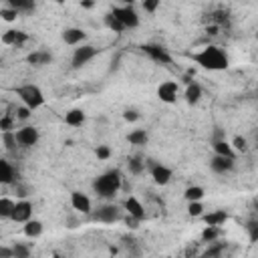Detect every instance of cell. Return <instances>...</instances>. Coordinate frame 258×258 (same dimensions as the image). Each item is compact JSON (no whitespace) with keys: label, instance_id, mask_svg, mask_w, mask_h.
<instances>
[{"label":"cell","instance_id":"obj_12","mask_svg":"<svg viewBox=\"0 0 258 258\" xmlns=\"http://www.w3.org/2000/svg\"><path fill=\"white\" fill-rule=\"evenodd\" d=\"M149 165H151V167H149L151 177H153V181H155L157 185H167V183L171 181L173 171H171L167 165H163V163H149Z\"/></svg>","mask_w":258,"mask_h":258},{"label":"cell","instance_id":"obj_7","mask_svg":"<svg viewBox=\"0 0 258 258\" xmlns=\"http://www.w3.org/2000/svg\"><path fill=\"white\" fill-rule=\"evenodd\" d=\"M93 220L103 222V224L119 222V220H121V210H119V206H115V204H105V206H101V208L93 214Z\"/></svg>","mask_w":258,"mask_h":258},{"label":"cell","instance_id":"obj_43","mask_svg":"<svg viewBox=\"0 0 258 258\" xmlns=\"http://www.w3.org/2000/svg\"><path fill=\"white\" fill-rule=\"evenodd\" d=\"M14 113H16V115H14L16 119H22V121H24V119H28V117H30V113H32V109L24 105V107H16V111H14Z\"/></svg>","mask_w":258,"mask_h":258},{"label":"cell","instance_id":"obj_3","mask_svg":"<svg viewBox=\"0 0 258 258\" xmlns=\"http://www.w3.org/2000/svg\"><path fill=\"white\" fill-rule=\"evenodd\" d=\"M16 97L22 101V105L30 107L32 111L44 105V95H42V91H40L36 85H32V83H26V85L16 87Z\"/></svg>","mask_w":258,"mask_h":258},{"label":"cell","instance_id":"obj_35","mask_svg":"<svg viewBox=\"0 0 258 258\" xmlns=\"http://www.w3.org/2000/svg\"><path fill=\"white\" fill-rule=\"evenodd\" d=\"M14 121H16V117H12V115H2V119H0V131L4 133V131H12L14 129Z\"/></svg>","mask_w":258,"mask_h":258},{"label":"cell","instance_id":"obj_22","mask_svg":"<svg viewBox=\"0 0 258 258\" xmlns=\"http://www.w3.org/2000/svg\"><path fill=\"white\" fill-rule=\"evenodd\" d=\"M204 222L210 224V226H222V224L228 222V212L226 210H214V212L204 216Z\"/></svg>","mask_w":258,"mask_h":258},{"label":"cell","instance_id":"obj_52","mask_svg":"<svg viewBox=\"0 0 258 258\" xmlns=\"http://www.w3.org/2000/svg\"><path fill=\"white\" fill-rule=\"evenodd\" d=\"M256 220H258V218H256Z\"/></svg>","mask_w":258,"mask_h":258},{"label":"cell","instance_id":"obj_47","mask_svg":"<svg viewBox=\"0 0 258 258\" xmlns=\"http://www.w3.org/2000/svg\"><path fill=\"white\" fill-rule=\"evenodd\" d=\"M81 6H83V8H93L95 2H93V0H81Z\"/></svg>","mask_w":258,"mask_h":258},{"label":"cell","instance_id":"obj_51","mask_svg":"<svg viewBox=\"0 0 258 258\" xmlns=\"http://www.w3.org/2000/svg\"><path fill=\"white\" fill-rule=\"evenodd\" d=\"M256 40H258V32H256Z\"/></svg>","mask_w":258,"mask_h":258},{"label":"cell","instance_id":"obj_28","mask_svg":"<svg viewBox=\"0 0 258 258\" xmlns=\"http://www.w3.org/2000/svg\"><path fill=\"white\" fill-rule=\"evenodd\" d=\"M204 196H206V189H204L202 185H189V187L185 189V194H183V198H185L187 202H202Z\"/></svg>","mask_w":258,"mask_h":258},{"label":"cell","instance_id":"obj_8","mask_svg":"<svg viewBox=\"0 0 258 258\" xmlns=\"http://www.w3.org/2000/svg\"><path fill=\"white\" fill-rule=\"evenodd\" d=\"M177 95H179V85L175 81H163L159 87H157V97L161 103H175L177 101Z\"/></svg>","mask_w":258,"mask_h":258},{"label":"cell","instance_id":"obj_6","mask_svg":"<svg viewBox=\"0 0 258 258\" xmlns=\"http://www.w3.org/2000/svg\"><path fill=\"white\" fill-rule=\"evenodd\" d=\"M16 139L20 147H34L40 139V133L34 125H24L20 129H16Z\"/></svg>","mask_w":258,"mask_h":258},{"label":"cell","instance_id":"obj_41","mask_svg":"<svg viewBox=\"0 0 258 258\" xmlns=\"http://www.w3.org/2000/svg\"><path fill=\"white\" fill-rule=\"evenodd\" d=\"M123 119H125L127 123H135V121H139V111H135V109H125V111H123Z\"/></svg>","mask_w":258,"mask_h":258},{"label":"cell","instance_id":"obj_13","mask_svg":"<svg viewBox=\"0 0 258 258\" xmlns=\"http://www.w3.org/2000/svg\"><path fill=\"white\" fill-rule=\"evenodd\" d=\"M123 208H125V212H127L129 216H133V218H137V220H145V218H147L143 204H141L135 196H129V198L123 202Z\"/></svg>","mask_w":258,"mask_h":258},{"label":"cell","instance_id":"obj_31","mask_svg":"<svg viewBox=\"0 0 258 258\" xmlns=\"http://www.w3.org/2000/svg\"><path fill=\"white\" fill-rule=\"evenodd\" d=\"M8 6L16 8L18 12H32L34 10V0H8Z\"/></svg>","mask_w":258,"mask_h":258},{"label":"cell","instance_id":"obj_24","mask_svg":"<svg viewBox=\"0 0 258 258\" xmlns=\"http://www.w3.org/2000/svg\"><path fill=\"white\" fill-rule=\"evenodd\" d=\"M42 222H38V220H28L26 224H24V228H22V232H24V236L26 238H38L40 234H42Z\"/></svg>","mask_w":258,"mask_h":258},{"label":"cell","instance_id":"obj_29","mask_svg":"<svg viewBox=\"0 0 258 258\" xmlns=\"http://www.w3.org/2000/svg\"><path fill=\"white\" fill-rule=\"evenodd\" d=\"M14 206H16L14 200H10L8 196H2V198H0V218H8V220H10Z\"/></svg>","mask_w":258,"mask_h":258},{"label":"cell","instance_id":"obj_42","mask_svg":"<svg viewBox=\"0 0 258 258\" xmlns=\"http://www.w3.org/2000/svg\"><path fill=\"white\" fill-rule=\"evenodd\" d=\"M248 234H250V240L252 242H256L258 240V220H252V222H248Z\"/></svg>","mask_w":258,"mask_h":258},{"label":"cell","instance_id":"obj_25","mask_svg":"<svg viewBox=\"0 0 258 258\" xmlns=\"http://www.w3.org/2000/svg\"><path fill=\"white\" fill-rule=\"evenodd\" d=\"M210 24H216L220 28H228L230 26V16L226 10H214L210 14Z\"/></svg>","mask_w":258,"mask_h":258},{"label":"cell","instance_id":"obj_38","mask_svg":"<svg viewBox=\"0 0 258 258\" xmlns=\"http://www.w3.org/2000/svg\"><path fill=\"white\" fill-rule=\"evenodd\" d=\"M12 250H14V258H28L30 256V248L24 244H14Z\"/></svg>","mask_w":258,"mask_h":258},{"label":"cell","instance_id":"obj_49","mask_svg":"<svg viewBox=\"0 0 258 258\" xmlns=\"http://www.w3.org/2000/svg\"><path fill=\"white\" fill-rule=\"evenodd\" d=\"M54 2H58V4H62V2H67V0H54Z\"/></svg>","mask_w":258,"mask_h":258},{"label":"cell","instance_id":"obj_17","mask_svg":"<svg viewBox=\"0 0 258 258\" xmlns=\"http://www.w3.org/2000/svg\"><path fill=\"white\" fill-rule=\"evenodd\" d=\"M212 149H214V153H218V155H226V157H234V159H236V149H234L232 143L226 141L224 137L212 139Z\"/></svg>","mask_w":258,"mask_h":258},{"label":"cell","instance_id":"obj_48","mask_svg":"<svg viewBox=\"0 0 258 258\" xmlns=\"http://www.w3.org/2000/svg\"><path fill=\"white\" fill-rule=\"evenodd\" d=\"M121 2H123V4H133L135 0H121Z\"/></svg>","mask_w":258,"mask_h":258},{"label":"cell","instance_id":"obj_14","mask_svg":"<svg viewBox=\"0 0 258 258\" xmlns=\"http://www.w3.org/2000/svg\"><path fill=\"white\" fill-rule=\"evenodd\" d=\"M62 40H64V44H69V46H79L85 38H87V34H85V30L83 28H77V26H71V28H64L62 30Z\"/></svg>","mask_w":258,"mask_h":258},{"label":"cell","instance_id":"obj_34","mask_svg":"<svg viewBox=\"0 0 258 258\" xmlns=\"http://www.w3.org/2000/svg\"><path fill=\"white\" fill-rule=\"evenodd\" d=\"M187 214H189L191 218L204 216V204H202V202H187Z\"/></svg>","mask_w":258,"mask_h":258},{"label":"cell","instance_id":"obj_27","mask_svg":"<svg viewBox=\"0 0 258 258\" xmlns=\"http://www.w3.org/2000/svg\"><path fill=\"white\" fill-rule=\"evenodd\" d=\"M127 165H129V171H131L133 175H139V173H143V169H145L147 161H145L141 155H133V157H129Z\"/></svg>","mask_w":258,"mask_h":258},{"label":"cell","instance_id":"obj_20","mask_svg":"<svg viewBox=\"0 0 258 258\" xmlns=\"http://www.w3.org/2000/svg\"><path fill=\"white\" fill-rule=\"evenodd\" d=\"M26 60H28L32 67H44V64H48V62L52 60V54H50L48 50H34V52H30V54L26 56Z\"/></svg>","mask_w":258,"mask_h":258},{"label":"cell","instance_id":"obj_36","mask_svg":"<svg viewBox=\"0 0 258 258\" xmlns=\"http://www.w3.org/2000/svg\"><path fill=\"white\" fill-rule=\"evenodd\" d=\"M232 147L236 149V153H244V151H248V141H246L244 137L236 135V137L232 139Z\"/></svg>","mask_w":258,"mask_h":258},{"label":"cell","instance_id":"obj_19","mask_svg":"<svg viewBox=\"0 0 258 258\" xmlns=\"http://www.w3.org/2000/svg\"><path fill=\"white\" fill-rule=\"evenodd\" d=\"M183 97H185V101H187L189 105H196V103H200V99H202V87H200L196 81H189V83L185 85Z\"/></svg>","mask_w":258,"mask_h":258},{"label":"cell","instance_id":"obj_16","mask_svg":"<svg viewBox=\"0 0 258 258\" xmlns=\"http://www.w3.org/2000/svg\"><path fill=\"white\" fill-rule=\"evenodd\" d=\"M71 206H73L77 212H81V214H91V210H93L89 196L83 194V191H73V194H71Z\"/></svg>","mask_w":258,"mask_h":258},{"label":"cell","instance_id":"obj_40","mask_svg":"<svg viewBox=\"0 0 258 258\" xmlns=\"http://www.w3.org/2000/svg\"><path fill=\"white\" fill-rule=\"evenodd\" d=\"M159 2H161V0H143V2H141V6H143V10H145V12L153 14V12L159 8Z\"/></svg>","mask_w":258,"mask_h":258},{"label":"cell","instance_id":"obj_15","mask_svg":"<svg viewBox=\"0 0 258 258\" xmlns=\"http://www.w3.org/2000/svg\"><path fill=\"white\" fill-rule=\"evenodd\" d=\"M18 179L16 169L12 167V163L8 159H0V183L4 185H14Z\"/></svg>","mask_w":258,"mask_h":258},{"label":"cell","instance_id":"obj_9","mask_svg":"<svg viewBox=\"0 0 258 258\" xmlns=\"http://www.w3.org/2000/svg\"><path fill=\"white\" fill-rule=\"evenodd\" d=\"M143 52H145L151 60H155V62H159V64H171V62H173L171 54H169L167 48H163L161 44H145V46H143Z\"/></svg>","mask_w":258,"mask_h":258},{"label":"cell","instance_id":"obj_39","mask_svg":"<svg viewBox=\"0 0 258 258\" xmlns=\"http://www.w3.org/2000/svg\"><path fill=\"white\" fill-rule=\"evenodd\" d=\"M95 155H97V159H109L111 157V147L109 145H97V149H95Z\"/></svg>","mask_w":258,"mask_h":258},{"label":"cell","instance_id":"obj_32","mask_svg":"<svg viewBox=\"0 0 258 258\" xmlns=\"http://www.w3.org/2000/svg\"><path fill=\"white\" fill-rule=\"evenodd\" d=\"M2 143H4V147H6L8 151L20 147V145H18V139H16V131H4V133H2Z\"/></svg>","mask_w":258,"mask_h":258},{"label":"cell","instance_id":"obj_2","mask_svg":"<svg viewBox=\"0 0 258 258\" xmlns=\"http://www.w3.org/2000/svg\"><path fill=\"white\" fill-rule=\"evenodd\" d=\"M121 181H123L121 171H119V169H109V171L101 173V175L93 181V189H95V194H97L99 198H113V196L119 191Z\"/></svg>","mask_w":258,"mask_h":258},{"label":"cell","instance_id":"obj_46","mask_svg":"<svg viewBox=\"0 0 258 258\" xmlns=\"http://www.w3.org/2000/svg\"><path fill=\"white\" fill-rule=\"evenodd\" d=\"M206 30H208V34H212V36H214V34H218V32H220V26H216V24H210Z\"/></svg>","mask_w":258,"mask_h":258},{"label":"cell","instance_id":"obj_18","mask_svg":"<svg viewBox=\"0 0 258 258\" xmlns=\"http://www.w3.org/2000/svg\"><path fill=\"white\" fill-rule=\"evenodd\" d=\"M28 40V34L22 32V30H6L2 34V42L4 44H12V46H20Z\"/></svg>","mask_w":258,"mask_h":258},{"label":"cell","instance_id":"obj_4","mask_svg":"<svg viewBox=\"0 0 258 258\" xmlns=\"http://www.w3.org/2000/svg\"><path fill=\"white\" fill-rule=\"evenodd\" d=\"M111 12H113L121 22H123V26H125V28H137V26H139V16H137V12H135L133 4L117 6V8H113Z\"/></svg>","mask_w":258,"mask_h":258},{"label":"cell","instance_id":"obj_5","mask_svg":"<svg viewBox=\"0 0 258 258\" xmlns=\"http://www.w3.org/2000/svg\"><path fill=\"white\" fill-rule=\"evenodd\" d=\"M97 52H99V48H95V46H91V44H79V48H75L73 58H71L73 69L85 67L89 60H93V58L97 56Z\"/></svg>","mask_w":258,"mask_h":258},{"label":"cell","instance_id":"obj_30","mask_svg":"<svg viewBox=\"0 0 258 258\" xmlns=\"http://www.w3.org/2000/svg\"><path fill=\"white\" fill-rule=\"evenodd\" d=\"M105 26L109 28V30H113V32H123L125 30V26H123V22L113 14V12H109V14H105Z\"/></svg>","mask_w":258,"mask_h":258},{"label":"cell","instance_id":"obj_50","mask_svg":"<svg viewBox=\"0 0 258 258\" xmlns=\"http://www.w3.org/2000/svg\"><path fill=\"white\" fill-rule=\"evenodd\" d=\"M256 143H258V133H256Z\"/></svg>","mask_w":258,"mask_h":258},{"label":"cell","instance_id":"obj_1","mask_svg":"<svg viewBox=\"0 0 258 258\" xmlns=\"http://www.w3.org/2000/svg\"><path fill=\"white\" fill-rule=\"evenodd\" d=\"M194 62L200 64L202 69L206 71H226L230 67V60H228V54L220 48V46H204L200 52H196L194 56Z\"/></svg>","mask_w":258,"mask_h":258},{"label":"cell","instance_id":"obj_26","mask_svg":"<svg viewBox=\"0 0 258 258\" xmlns=\"http://www.w3.org/2000/svg\"><path fill=\"white\" fill-rule=\"evenodd\" d=\"M127 139H129V143H131V145L141 147V145H145V143H147L149 135H147V131H145V129H133V131H129Z\"/></svg>","mask_w":258,"mask_h":258},{"label":"cell","instance_id":"obj_45","mask_svg":"<svg viewBox=\"0 0 258 258\" xmlns=\"http://www.w3.org/2000/svg\"><path fill=\"white\" fill-rule=\"evenodd\" d=\"M0 258H14V250L6 248V246H0Z\"/></svg>","mask_w":258,"mask_h":258},{"label":"cell","instance_id":"obj_10","mask_svg":"<svg viewBox=\"0 0 258 258\" xmlns=\"http://www.w3.org/2000/svg\"><path fill=\"white\" fill-rule=\"evenodd\" d=\"M234 163H236L234 157H226V155H218V153H214V157L210 159V169H212L214 173L224 175V173H230V171L234 169Z\"/></svg>","mask_w":258,"mask_h":258},{"label":"cell","instance_id":"obj_21","mask_svg":"<svg viewBox=\"0 0 258 258\" xmlns=\"http://www.w3.org/2000/svg\"><path fill=\"white\" fill-rule=\"evenodd\" d=\"M64 123L69 127H81L85 123V111L83 109H71L64 113Z\"/></svg>","mask_w":258,"mask_h":258},{"label":"cell","instance_id":"obj_33","mask_svg":"<svg viewBox=\"0 0 258 258\" xmlns=\"http://www.w3.org/2000/svg\"><path fill=\"white\" fill-rule=\"evenodd\" d=\"M18 14H20V12H18L16 8H12V6H6V8L0 10V16H2L4 22H14V20L18 18Z\"/></svg>","mask_w":258,"mask_h":258},{"label":"cell","instance_id":"obj_37","mask_svg":"<svg viewBox=\"0 0 258 258\" xmlns=\"http://www.w3.org/2000/svg\"><path fill=\"white\" fill-rule=\"evenodd\" d=\"M210 244H214V246H210V248L204 252V256H210V258H214V256H222V252L226 250V244H216V242H210Z\"/></svg>","mask_w":258,"mask_h":258},{"label":"cell","instance_id":"obj_11","mask_svg":"<svg viewBox=\"0 0 258 258\" xmlns=\"http://www.w3.org/2000/svg\"><path fill=\"white\" fill-rule=\"evenodd\" d=\"M30 218H32V204L28 200H18L16 206H14V210H12L10 220L12 222H18V224H26Z\"/></svg>","mask_w":258,"mask_h":258},{"label":"cell","instance_id":"obj_23","mask_svg":"<svg viewBox=\"0 0 258 258\" xmlns=\"http://www.w3.org/2000/svg\"><path fill=\"white\" fill-rule=\"evenodd\" d=\"M220 236H222V226H210V224H206V228H204L202 234H200L202 242H206V244L216 242Z\"/></svg>","mask_w":258,"mask_h":258},{"label":"cell","instance_id":"obj_44","mask_svg":"<svg viewBox=\"0 0 258 258\" xmlns=\"http://www.w3.org/2000/svg\"><path fill=\"white\" fill-rule=\"evenodd\" d=\"M139 222H141V220H137V218H133V216H129V214H127V218H125V224H127L131 230H135V228L139 226Z\"/></svg>","mask_w":258,"mask_h":258}]
</instances>
